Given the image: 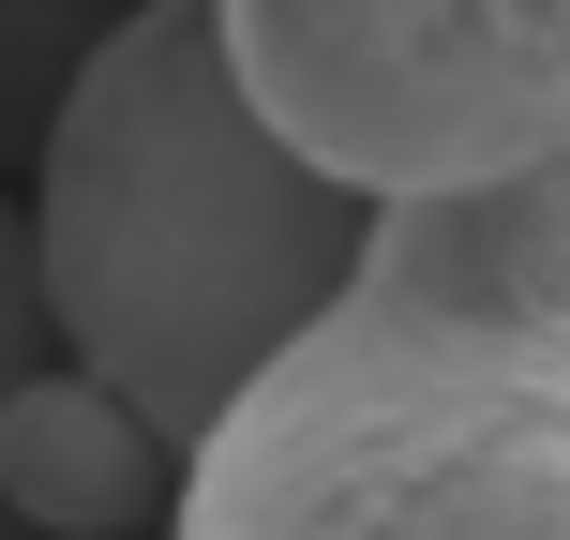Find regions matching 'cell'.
<instances>
[{"mask_svg": "<svg viewBox=\"0 0 570 540\" xmlns=\"http://www.w3.org/2000/svg\"><path fill=\"white\" fill-rule=\"evenodd\" d=\"M166 540H570V150L375 210L180 451Z\"/></svg>", "mask_w": 570, "mask_h": 540, "instance_id": "1", "label": "cell"}, {"mask_svg": "<svg viewBox=\"0 0 570 540\" xmlns=\"http://www.w3.org/2000/svg\"><path fill=\"white\" fill-rule=\"evenodd\" d=\"M180 435H150L106 375H76L46 331L0 361V511L46 540H166Z\"/></svg>", "mask_w": 570, "mask_h": 540, "instance_id": "4", "label": "cell"}, {"mask_svg": "<svg viewBox=\"0 0 570 540\" xmlns=\"http://www.w3.org/2000/svg\"><path fill=\"white\" fill-rule=\"evenodd\" d=\"M120 0H0V180L30 166V136L60 120V90H76L90 30H106Z\"/></svg>", "mask_w": 570, "mask_h": 540, "instance_id": "5", "label": "cell"}, {"mask_svg": "<svg viewBox=\"0 0 570 540\" xmlns=\"http://www.w3.org/2000/svg\"><path fill=\"white\" fill-rule=\"evenodd\" d=\"M30 331H46V301H30V240H16V196H0V361H16ZM0 540H46V526H16V511H0Z\"/></svg>", "mask_w": 570, "mask_h": 540, "instance_id": "6", "label": "cell"}, {"mask_svg": "<svg viewBox=\"0 0 570 540\" xmlns=\"http://www.w3.org/2000/svg\"><path fill=\"white\" fill-rule=\"evenodd\" d=\"M210 46L361 210L570 150V0H210Z\"/></svg>", "mask_w": 570, "mask_h": 540, "instance_id": "3", "label": "cell"}, {"mask_svg": "<svg viewBox=\"0 0 570 540\" xmlns=\"http://www.w3.org/2000/svg\"><path fill=\"white\" fill-rule=\"evenodd\" d=\"M375 210L315 180L210 46V0H120L16 166L46 345L196 451L226 391L345 285Z\"/></svg>", "mask_w": 570, "mask_h": 540, "instance_id": "2", "label": "cell"}]
</instances>
